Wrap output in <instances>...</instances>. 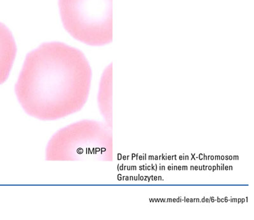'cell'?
Returning a JSON list of instances; mask_svg holds the SVG:
<instances>
[{
	"label": "cell",
	"mask_w": 254,
	"mask_h": 220,
	"mask_svg": "<svg viewBox=\"0 0 254 220\" xmlns=\"http://www.w3.org/2000/svg\"><path fill=\"white\" fill-rule=\"evenodd\" d=\"M91 80L83 52L63 43H45L27 55L15 91L26 113L51 121L83 108Z\"/></svg>",
	"instance_id": "1"
},
{
	"label": "cell",
	"mask_w": 254,
	"mask_h": 220,
	"mask_svg": "<svg viewBox=\"0 0 254 220\" xmlns=\"http://www.w3.org/2000/svg\"><path fill=\"white\" fill-rule=\"evenodd\" d=\"M47 161L110 160L112 139L106 125L82 120L57 132L46 148Z\"/></svg>",
	"instance_id": "2"
},
{
	"label": "cell",
	"mask_w": 254,
	"mask_h": 220,
	"mask_svg": "<svg viewBox=\"0 0 254 220\" xmlns=\"http://www.w3.org/2000/svg\"><path fill=\"white\" fill-rule=\"evenodd\" d=\"M61 19L72 37L92 46L113 40L112 0H59Z\"/></svg>",
	"instance_id": "3"
},
{
	"label": "cell",
	"mask_w": 254,
	"mask_h": 220,
	"mask_svg": "<svg viewBox=\"0 0 254 220\" xmlns=\"http://www.w3.org/2000/svg\"><path fill=\"white\" fill-rule=\"evenodd\" d=\"M17 46L12 32L0 22V85L7 80L14 63Z\"/></svg>",
	"instance_id": "4"
}]
</instances>
